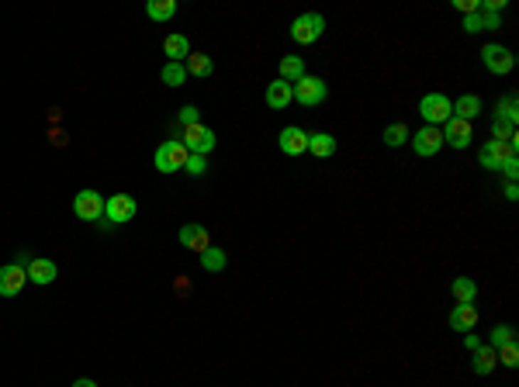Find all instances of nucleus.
I'll return each instance as SVG.
<instances>
[{
    "mask_svg": "<svg viewBox=\"0 0 519 387\" xmlns=\"http://www.w3.org/2000/svg\"><path fill=\"white\" fill-rule=\"evenodd\" d=\"M495 356H498L502 366H509V370H513V366H519V346H516V342H505V346H498V349H495Z\"/></svg>",
    "mask_w": 519,
    "mask_h": 387,
    "instance_id": "nucleus-31",
    "label": "nucleus"
},
{
    "mask_svg": "<svg viewBox=\"0 0 519 387\" xmlns=\"http://www.w3.org/2000/svg\"><path fill=\"white\" fill-rule=\"evenodd\" d=\"M139 214V201L132 197V194H111L107 201H104V222L107 225H125Z\"/></svg>",
    "mask_w": 519,
    "mask_h": 387,
    "instance_id": "nucleus-4",
    "label": "nucleus"
},
{
    "mask_svg": "<svg viewBox=\"0 0 519 387\" xmlns=\"http://www.w3.org/2000/svg\"><path fill=\"white\" fill-rule=\"evenodd\" d=\"M163 52H166V62H183V59L191 55V42H187V35H166Z\"/></svg>",
    "mask_w": 519,
    "mask_h": 387,
    "instance_id": "nucleus-19",
    "label": "nucleus"
},
{
    "mask_svg": "<svg viewBox=\"0 0 519 387\" xmlns=\"http://www.w3.org/2000/svg\"><path fill=\"white\" fill-rule=\"evenodd\" d=\"M181 246L201 256L208 246H211V235H208L205 225H183V229H181Z\"/></svg>",
    "mask_w": 519,
    "mask_h": 387,
    "instance_id": "nucleus-15",
    "label": "nucleus"
},
{
    "mask_svg": "<svg viewBox=\"0 0 519 387\" xmlns=\"http://www.w3.org/2000/svg\"><path fill=\"white\" fill-rule=\"evenodd\" d=\"M474 325H478V308H474V305H457V308L450 311V329H457V332H474Z\"/></svg>",
    "mask_w": 519,
    "mask_h": 387,
    "instance_id": "nucleus-17",
    "label": "nucleus"
},
{
    "mask_svg": "<svg viewBox=\"0 0 519 387\" xmlns=\"http://www.w3.org/2000/svg\"><path fill=\"white\" fill-rule=\"evenodd\" d=\"M481 62H485V70L495 73V77H505V73H513V66H516V55L505 49V45H485L481 49Z\"/></svg>",
    "mask_w": 519,
    "mask_h": 387,
    "instance_id": "nucleus-7",
    "label": "nucleus"
},
{
    "mask_svg": "<svg viewBox=\"0 0 519 387\" xmlns=\"http://www.w3.org/2000/svg\"><path fill=\"white\" fill-rule=\"evenodd\" d=\"M519 149V138H513V142H498V138H488L481 149H478V163L485 166V170H498L509 156H516Z\"/></svg>",
    "mask_w": 519,
    "mask_h": 387,
    "instance_id": "nucleus-6",
    "label": "nucleus"
},
{
    "mask_svg": "<svg viewBox=\"0 0 519 387\" xmlns=\"http://www.w3.org/2000/svg\"><path fill=\"white\" fill-rule=\"evenodd\" d=\"M464 349H467V353H474V349H481V339L474 336V332H467V336H464Z\"/></svg>",
    "mask_w": 519,
    "mask_h": 387,
    "instance_id": "nucleus-40",
    "label": "nucleus"
},
{
    "mask_svg": "<svg viewBox=\"0 0 519 387\" xmlns=\"http://www.w3.org/2000/svg\"><path fill=\"white\" fill-rule=\"evenodd\" d=\"M277 149L284 156H305L309 153V131L298 129V125H287L277 135Z\"/></svg>",
    "mask_w": 519,
    "mask_h": 387,
    "instance_id": "nucleus-10",
    "label": "nucleus"
},
{
    "mask_svg": "<svg viewBox=\"0 0 519 387\" xmlns=\"http://www.w3.org/2000/svg\"><path fill=\"white\" fill-rule=\"evenodd\" d=\"M229 266V256H225V249H218V246H208L205 253H201V270L208 273H222Z\"/></svg>",
    "mask_w": 519,
    "mask_h": 387,
    "instance_id": "nucleus-23",
    "label": "nucleus"
},
{
    "mask_svg": "<svg viewBox=\"0 0 519 387\" xmlns=\"http://www.w3.org/2000/svg\"><path fill=\"white\" fill-rule=\"evenodd\" d=\"M495 366H498V356H495L492 346H481V349H474V353H471V370H474L478 377H488Z\"/></svg>",
    "mask_w": 519,
    "mask_h": 387,
    "instance_id": "nucleus-18",
    "label": "nucleus"
},
{
    "mask_svg": "<svg viewBox=\"0 0 519 387\" xmlns=\"http://www.w3.org/2000/svg\"><path fill=\"white\" fill-rule=\"evenodd\" d=\"M412 142V149L415 156H422V159H429V156H437L443 149V131L440 129H433V125H426V129H419L409 138Z\"/></svg>",
    "mask_w": 519,
    "mask_h": 387,
    "instance_id": "nucleus-11",
    "label": "nucleus"
},
{
    "mask_svg": "<svg viewBox=\"0 0 519 387\" xmlns=\"http://www.w3.org/2000/svg\"><path fill=\"white\" fill-rule=\"evenodd\" d=\"M492 138H498V142H513V138H516V121L495 114L492 118Z\"/></svg>",
    "mask_w": 519,
    "mask_h": 387,
    "instance_id": "nucleus-28",
    "label": "nucleus"
},
{
    "mask_svg": "<svg viewBox=\"0 0 519 387\" xmlns=\"http://www.w3.org/2000/svg\"><path fill=\"white\" fill-rule=\"evenodd\" d=\"M457 11H464V18H467V14H478L481 4H478V0H457Z\"/></svg>",
    "mask_w": 519,
    "mask_h": 387,
    "instance_id": "nucleus-38",
    "label": "nucleus"
},
{
    "mask_svg": "<svg viewBox=\"0 0 519 387\" xmlns=\"http://www.w3.org/2000/svg\"><path fill=\"white\" fill-rule=\"evenodd\" d=\"M505 197H509V201H516V197H519V187H516V183H505Z\"/></svg>",
    "mask_w": 519,
    "mask_h": 387,
    "instance_id": "nucleus-41",
    "label": "nucleus"
},
{
    "mask_svg": "<svg viewBox=\"0 0 519 387\" xmlns=\"http://www.w3.org/2000/svg\"><path fill=\"white\" fill-rule=\"evenodd\" d=\"M159 80H163L166 87H183V83H187V70H183V62H166L163 73H159Z\"/></svg>",
    "mask_w": 519,
    "mask_h": 387,
    "instance_id": "nucleus-27",
    "label": "nucleus"
},
{
    "mask_svg": "<svg viewBox=\"0 0 519 387\" xmlns=\"http://www.w3.org/2000/svg\"><path fill=\"white\" fill-rule=\"evenodd\" d=\"M322 31H326V18H322L319 11H305V14H298V18L291 21V38H294L298 45H311V42H319Z\"/></svg>",
    "mask_w": 519,
    "mask_h": 387,
    "instance_id": "nucleus-1",
    "label": "nucleus"
},
{
    "mask_svg": "<svg viewBox=\"0 0 519 387\" xmlns=\"http://www.w3.org/2000/svg\"><path fill=\"white\" fill-rule=\"evenodd\" d=\"M291 90H294V101L301 104V107H315V104L326 101V94H329L326 80H322V77H309V73L298 80V83H291Z\"/></svg>",
    "mask_w": 519,
    "mask_h": 387,
    "instance_id": "nucleus-5",
    "label": "nucleus"
},
{
    "mask_svg": "<svg viewBox=\"0 0 519 387\" xmlns=\"http://www.w3.org/2000/svg\"><path fill=\"white\" fill-rule=\"evenodd\" d=\"M309 153L319 156V159H329L336 153V138L329 131H315V135H309Z\"/></svg>",
    "mask_w": 519,
    "mask_h": 387,
    "instance_id": "nucleus-21",
    "label": "nucleus"
},
{
    "mask_svg": "<svg viewBox=\"0 0 519 387\" xmlns=\"http://www.w3.org/2000/svg\"><path fill=\"white\" fill-rule=\"evenodd\" d=\"M73 387H97L90 377H80V381H73Z\"/></svg>",
    "mask_w": 519,
    "mask_h": 387,
    "instance_id": "nucleus-42",
    "label": "nucleus"
},
{
    "mask_svg": "<svg viewBox=\"0 0 519 387\" xmlns=\"http://www.w3.org/2000/svg\"><path fill=\"white\" fill-rule=\"evenodd\" d=\"M183 70H187V77H211L215 73V66H211V59H208L205 52H191L183 59Z\"/></svg>",
    "mask_w": 519,
    "mask_h": 387,
    "instance_id": "nucleus-22",
    "label": "nucleus"
},
{
    "mask_svg": "<svg viewBox=\"0 0 519 387\" xmlns=\"http://www.w3.org/2000/svg\"><path fill=\"white\" fill-rule=\"evenodd\" d=\"M450 104H454V118H461V121H474L478 111H481V97L478 94H464V97H457Z\"/></svg>",
    "mask_w": 519,
    "mask_h": 387,
    "instance_id": "nucleus-20",
    "label": "nucleus"
},
{
    "mask_svg": "<svg viewBox=\"0 0 519 387\" xmlns=\"http://www.w3.org/2000/svg\"><path fill=\"white\" fill-rule=\"evenodd\" d=\"M187 146H183L181 138H166L159 149H156V170L159 173H177L183 170V163H187Z\"/></svg>",
    "mask_w": 519,
    "mask_h": 387,
    "instance_id": "nucleus-3",
    "label": "nucleus"
},
{
    "mask_svg": "<svg viewBox=\"0 0 519 387\" xmlns=\"http://www.w3.org/2000/svg\"><path fill=\"white\" fill-rule=\"evenodd\" d=\"M31 259H35V256H31V253H28V249H18V256L11 259V263H18V266H21V270H28V266H31Z\"/></svg>",
    "mask_w": 519,
    "mask_h": 387,
    "instance_id": "nucleus-39",
    "label": "nucleus"
},
{
    "mask_svg": "<svg viewBox=\"0 0 519 387\" xmlns=\"http://www.w3.org/2000/svg\"><path fill=\"white\" fill-rule=\"evenodd\" d=\"M419 114L426 118V125L440 129V125H446V121L454 118V104H450L446 94H426V97L419 101Z\"/></svg>",
    "mask_w": 519,
    "mask_h": 387,
    "instance_id": "nucleus-2",
    "label": "nucleus"
},
{
    "mask_svg": "<svg viewBox=\"0 0 519 387\" xmlns=\"http://www.w3.org/2000/svg\"><path fill=\"white\" fill-rule=\"evenodd\" d=\"M481 14V31H495V28H502V14H485V11H478Z\"/></svg>",
    "mask_w": 519,
    "mask_h": 387,
    "instance_id": "nucleus-36",
    "label": "nucleus"
},
{
    "mask_svg": "<svg viewBox=\"0 0 519 387\" xmlns=\"http://www.w3.org/2000/svg\"><path fill=\"white\" fill-rule=\"evenodd\" d=\"M409 138H412V131L405 129L402 121H395V125H388V129H385V146H391V149H395V146H405Z\"/></svg>",
    "mask_w": 519,
    "mask_h": 387,
    "instance_id": "nucleus-30",
    "label": "nucleus"
},
{
    "mask_svg": "<svg viewBox=\"0 0 519 387\" xmlns=\"http://www.w3.org/2000/svg\"><path fill=\"white\" fill-rule=\"evenodd\" d=\"M495 114H498V118H509V121H519V101H516V94H502V101L495 104Z\"/></svg>",
    "mask_w": 519,
    "mask_h": 387,
    "instance_id": "nucleus-29",
    "label": "nucleus"
},
{
    "mask_svg": "<svg viewBox=\"0 0 519 387\" xmlns=\"http://www.w3.org/2000/svg\"><path fill=\"white\" fill-rule=\"evenodd\" d=\"M505 342H516V329H513V325H495L492 329V349L505 346Z\"/></svg>",
    "mask_w": 519,
    "mask_h": 387,
    "instance_id": "nucleus-32",
    "label": "nucleus"
},
{
    "mask_svg": "<svg viewBox=\"0 0 519 387\" xmlns=\"http://www.w3.org/2000/svg\"><path fill=\"white\" fill-rule=\"evenodd\" d=\"M440 131H443V142L454 146V149H467L471 138H474V135H471V121H461V118H450Z\"/></svg>",
    "mask_w": 519,
    "mask_h": 387,
    "instance_id": "nucleus-13",
    "label": "nucleus"
},
{
    "mask_svg": "<svg viewBox=\"0 0 519 387\" xmlns=\"http://www.w3.org/2000/svg\"><path fill=\"white\" fill-rule=\"evenodd\" d=\"M183 170H187V173H191V177H205L208 173V159L205 156H187V163H183Z\"/></svg>",
    "mask_w": 519,
    "mask_h": 387,
    "instance_id": "nucleus-33",
    "label": "nucleus"
},
{
    "mask_svg": "<svg viewBox=\"0 0 519 387\" xmlns=\"http://www.w3.org/2000/svg\"><path fill=\"white\" fill-rule=\"evenodd\" d=\"M464 31H467V35H478V31H481V14H467V18H464Z\"/></svg>",
    "mask_w": 519,
    "mask_h": 387,
    "instance_id": "nucleus-37",
    "label": "nucleus"
},
{
    "mask_svg": "<svg viewBox=\"0 0 519 387\" xmlns=\"http://www.w3.org/2000/svg\"><path fill=\"white\" fill-rule=\"evenodd\" d=\"M55 277H59V266H55V259H46V256L31 259V266H28V280H31V284L49 287Z\"/></svg>",
    "mask_w": 519,
    "mask_h": 387,
    "instance_id": "nucleus-14",
    "label": "nucleus"
},
{
    "mask_svg": "<svg viewBox=\"0 0 519 387\" xmlns=\"http://www.w3.org/2000/svg\"><path fill=\"white\" fill-rule=\"evenodd\" d=\"M25 284H28V270H21L18 263H4L0 266V298H18Z\"/></svg>",
    "mask_w": 519,
    "mask_h": 387,
    "instance_id": "nucleus-12",
    "label": "nucleus"
},
{
    "mask_svg": "<svg viewBox=\"0 0 519 387\" xmlns=\"http://www.w3.org/2000/svg\"><path fill=\"white\" fill-rule=\"evenodd\" d=\"M73 214L83 218V222H101L104 218V197L97 190H80L77 197H73Z\"/></svg>",
    "mask_w": 519,
    "mask_h": 387,
    "instance_id": "nucleus-8",
    "label": "nucleus"
},
{
    "mask_svg": "<svg viewBox=\"0 0 519 387\" xmlns=\"http://www.w3.org/2000/svg\"><path fill=\"white\" fill-rule=\"evenodd\" d=\"M498 173H502L509 183H516V177H519V159H516V156H509V159L498 166Z\"/></svg>",
    "mask_w": 519,
    "mask_h": 387,
    "instance_id": "nucleus-35",
    "label": "nucleus"
},
{
    "mask_svg": "<svg viewBox=\"0 0 519 387\" xmlns=\"http://www.w3.org/2000/svg\"><path fill=\"white\" fill-rule=\"evenodd\" d=\"M450 290H454V301H457V305H474V298H478V284H474L471 277H457V280L450 284Z\"/></svg>",
    "mask_w": 519,
    "mask_h": 387,
    "instance_id": "nucleus-24",
    "label": "nucleus"
},
{
    "mask_svg": "<svg viewBox=\"0 0 519 387\" xmlns=\"http://www.w3.org/2000/svg\"><path fill=\"white\" fill-rule=\"evenodd\" d=\"M291 101H294V90H291V83H284L281 77L267 87V104H270L274 111H284Z\"/></svg>",
    "mask_w": 519,
    "mask_h": 387,
    "instance_id": "nucleus-16",
    "label": "nucleus"
},
{
    "mask_svg": "<svg viewBox=\"0 0 519 387\" xmlns=\"http://www.w3.org/2000/svg\"><path fill=\"white\" fill-rule=\"evenodd\" d=\"M146 14H149L153 21H170V18L177 14V0H149V4H146Z\"/></svg>",
    "mask_w": 519,
    "mask_h": 387,
    "instance_id": "nucleus-25",
    "label": "nucleus"
},
{
    "mask_svg": "<svg viewBox=\"0 0 519 387\" xmlns=\"http://www.w3.org/2000/svg\"><path fill=\"white\" fill-rule=\"evenodd\" d=\"M301 77H305V62H301L298 55H284V59H281V80H284V83H298Z\"/></svg>",
    "mask_w": 519,
    "mask_h": 387,
    "instance_id": "nucleus-26",
    "label": "nucleus"
},
{
    "mask_svg": "<svg viewBox=\"0 0 519 387\" xmlns=\"http://www.w3.org/2000/svg\"><path fill=\"white\" fill-rule=\"evenodd\" d=\"M181 129H191V125H201V111L194 107V104H187V107H181Z\"/></svg>",
    "mask_w": 519,
    "mask_h": 387,
    "instance_id": "nucleus-34",
    "label": "nucleus"
},
{
    "mask_svg": "<svg viewBox=\"0 0 519 387\" xmlns=\"http://www.w3.org/2000/svg\"><path fill=\"white\" fill-rule=\"evenodd\" d=\"M183 146H187V153H194V156H208L211 149H215V131L208 129V125H191V129H183V138H181Z\"/></svg>",
    "mask_w": 519,
    "mask_h": 387,
    "instance_id": "nucleus-9",
    "label": "nucleus"
}]
</instances>
